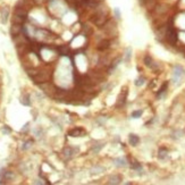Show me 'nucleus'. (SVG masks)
<instances>
[{
  "instance_id": "obj_8",
  "label": "nucleus",
  "mask_w": 185,
  "mask_h": 185,
  "mask_svg": "<svg viewBox=\"0 0 185 185\" xmlns=\"http://www.w3.org/2000/svg\"><path fill=\"white\" fill-rule=\"evenodd\" d=\"M85 131L81 128V127H76V128H73V130H71L69 132H68V135H71V136H73V137H77V136H84L85 135Z\"/></svg>"
},
{
  "instance_id": "obj_14",
  "label": "nucleus",
  "mask_w": 185,
  "mask_h": 185,
  "mask_svg": "<svg viewBox=\"0 0 185 185\" xmlns=\"http://www.w3.org/2000/svg\"><path fill=\"white\" fill-rule=\"evenodd\" d=\"M167 88H168V82H165V83L163 84V86L160 88V90H159V91H158V93H157V98H158V99H161L163 96H166Z\"/></svg>"
},
{
  "instance_id": "obj_5",
  "label": "nucleus",
  "mask_w": 185,
  "mask_h": 185,
  "mask_svg": "<svg viewBox=\"0 0 185 185\" xmlns=\"http://www.w3.org/2000/svg\"><path fill=\"white\" fill-rule=\"evenodd\" d=\"M23 27H24L23 24H15V23H13L12 26H10V34H12V37H15L17 35H19V34H22Z\"/></svg>"
},
{
  "instance_id": "obj_23",
  "label": "nucleus",
  "mask_w": 185,
  "mask_h": 185,
  "mask_svg": "<svg viewBox=\"0 0 185 185\" xmlns=\"http://www.w3.org/2000/svg\"><path fill=\"white\" fill-rule=\"evenodd\" d=\"M143 61H144V64L147 65L148 67H151V65H152V63H153V59L149 56V55H147L145 57H144V59H143Z\"/></svg>"
},
{
  "instance_id": "obj_18",
  "label": "nucleus",
  "mask_w": 185,
  "mask_h": 185,
  "mask_svg": "<svg viewBox=\"0 0 185 185\" xmlns=\"http://www.w3.org/2000/svg\"><path fill=\"white\" fill-rule=\"evenodd\" d=\"M21 104H24V106H31V101H30V96L27 93L23 94L21 96Z\"/></svg>"
},
{
  "instance_id": "obj_2",
  "label": "nucleus",
  "mask_w": 185,
  "mask_h": 185,
  "mask_svg": "<svg viewBox=\"0 0 185 185\" xmlns=\"http://www.w3.org/2000/svg\"><path fill=\"white\" fill-rule=\"evenodd\" d=\"M185 76V69L179 65L174 66L173 69V83L174 84H178L179 82L182 81V78Z\"/></svg>"
},
{
  "instance_id": "obj_4",
  "label": "nucleus",
  "mask_w": 185,
  "mask_h": 185,
  "mask_svg": "<svg viewBox=\"0 0 185 185\" xmlns=\"http://www.w3.org/2000/svg\"><path fill=\"white\" fill-rule=\"evenodd\" d=\"M108 15H94L92 18H91V21L92 23L96 25V26H99V27H102L104 25V23L108 21Z\"/></svg>"
},
{
  "instance_id": "obj_21",
  "label": "nucleus",
  "mask_w": 185,
  "mask_h": 185,
  "mask_svg": "<svg viewBox=\"0 0 185 185\" xmlns=\"http://www.w3.org/2000/svg\"><path fill=\"white\" fill-rule=\"evenodd\" d=\"M131 56H132V49L131 48H126L125 52H124V60L126 63H128L131 60Z\"/></svg>"
},
{
  "instance_id": "obj_16",
  "label": "nucleus",
  "mask_w": 185,
  "mask_h": 185,
  "mask_svg": "<svg viewBox=\"0 0 185 185\" xmlns=\"http://www.w3.org/2000/svg\"><path fill=\"white\" fill-rule=\"evenodd\" d=\"M114 163H115L116 167H126L127 166L126 159H124V158H116L114 160Z\"/></svg>"
},
{
  "instance_id": "obj_20",
  "label": "nucleus",
  "mask_w": 185,
  "mask_h": 185,
  "mask_svg": "<svg viewBox=\"0 0 185 185\" xmlns=\"http://www.w3.org/2000/svg\"><path fill=\"white\" fill-rule=\"evenodd\" d=\"M167 155H168L167 149H165V148L159 149V153H158V158H159V159H161V160H163V159H166Z\"/></svg>"
},
{
  "instance_id": "obj_17",
  "label": "nucleus",
  "mask_w": 185,
  "mask_h": 185,
  "mask_svg": "<svg viewBox=\"0 0 185 185\" xmlns=\"http://www.w3.org/2000/svg\"><path fill=\"white\" fill-rule=\"evenodd\" d=\"M120 61H122V58H117L116 60H114V61H112L111 66L109 67V69H108V73H109V74H111V73H112V72L116 69V67H117L119 64H120Z\"/></svg>"
},
{
  "instance_id": "obj_3",
  "label": "nucleus",
  "mask_w": 185,
  "mask_h": 185,
  "mask_svg": "<svg viewBox=\"0 0 185 185\" xmlns=\"http://www.w3.org/2000/svg\"><path fill=\"white\" fill-rule=\"evenodd\" d=\"M165 37L166 40L169 42L170 45H176L178 40V35H177V32L176 30L173 27V26H168L167 30H166V34H165Z\"/></svg>"
},
{
  "instance_id": "obj_11",
  "label": "nucleus",
  "mask_w": 185,
  "mask_h": 185,
  "mask_svg": "<svg viewBox=\"0 0 185 185\" xmlns=\"http://www.w3.org/2000/svg\"><path fill=\"white\" fill-rule=\"evenodd\" d=\"M128 142H130L131 145L135 147V145H137L140 143V137L137 135H135V134H130L128 135Z\"/></svg>"
},
{
  "instance_id": "obj_7",
  "label": "nucleus",
  "mask_w": 185,
  "mask_h": 185,
  "mask_svg": "<svg viewBox=\"0 0 185 185\" xmlns=\"http://www.w3.org/2000/svg\"><path fill=\"white\" fill-rule=\"evenodd\" d=\"M127 93H128L127 88L123 89V91L120 92V94H119V96H118V101H117V104H116L117 107H123V106L125 104L126 99H127Z\"/></svg>"
},
{
  "instance_id": "obj_24",
  "label": "nucleus",
  "mask_w": 185,
  "mask_h": 185,
  "mask_svg": "<svg viewBox=\"0 0 185 185\" xmlns=\"http://www.w3.org/2000/svg\"><path fill=\"white\" fill-rule=\"evenodd\" d=\"M144 82H145V78H144L143 76H140L139 78H136V81H135V85H136V86H142V85L144 84Z\"/></svg>"
},
{
  "instance_id": "obj_6",
  "label": "nucleus",
  "mask_w": 185,
  "mask_h": 185,
  "mask_svg": "<svg viewBox=\"0 0 185 185\" xmlns=\"http://www.w3.org/2000/svg\"><path fill=\"white\" fill-rule=\"evenodd\" d=\"M110 47V41L108 39H102L96 43V49L99 51H104Z\"/></svg>"
},
{
  "instance_id": "obj_19",
  "label": "nucleus",
  "mask_w": 185,
  "mask_h": 185,
  "mask_svg": "<svg viewBox=\"0 0 185 185\" xmlns=\"http://www.w3.org/2000/svg\"><path fill=\"white\" fill-rule=\"evenodd\" d=\"M102 148H104V143H101V142H96V143L93 144V147H92V152L98 153Z\"/></svg>"
},
{
  "instance_id": "obj_12",
  "label": "nucleus",
  "mask_w": 185,
  "mask_h": 185,
  "mask_svg": "<svg viewBox=\"0 0 185 185\" xmlns=\"http://www.w3.org/2000/svg\"><path fill=\"white\" fill-rule=\"evenodd\" d=\"M57 51L59 52V55L61 56H67L69 51H71V49H69V47L66 45H59V47H57Z\"/></svg>"
},
{
  "instance_id": "obj_29",
  "label": "nucleus",
  "mask_w": 185,
  "mask_h": 185,
  "mask_svg": "<svg viewBox=\"0 0 185 185\" xmlns=\"http://www.w3.org/2000/svg\"><path fill=\"white\" fill-rule=\"evenodd\" d=\"M114 13H115V17H116V19H120V10H119L118 7L115 8V10H114Z\"/></svg>"
},
{
  "instance_id": "obj_9",
  "label": "nucleus",
  "mask_w": 185,
  "mask_h": 185,
  "mask_svg": "<svg viewBox=\"0 0 185 185\" xmlns=\"http://www.w3.org/2000/svg\"><path fill=\"white\" fill-rule=\"evenodd\" d=\"M76 151H77V149H74V148H72V147H66V148L64 149L63 153H64V155L68 159V158H72Z\"/></svg>"
},
{
  "instance_id": "obj_30",
  "label": "nucleus",
  "mask_w": 185,
  "mask_h": 185,
  "mask_svg": "<svg viewBox=\"0 0 185 185\" xmlns=\"http://www.w3.org/2000/svg\"><path fill=\"white\" fill-rule=\"evenodd\" d=\"M29 125H30V123H26L25 126L22 128V132H26V131H27V128H29Z\"/></svg>"
},
{
  "instance_id": "obj_32",
  "label": "nucleus",
  "mask_w": 185,
  "mask_h": 185,
  "mask_svg": "<svg viewBox=\"0 0 185 185\" xmlns=\"http://www.w3.org/2000/svg\"><path fill=\"white\" fill-rule=\"evenodd\" d=\"M0 85H1V77H0Z\"/></svg>"
},
{
  "instance_id": "obj_31",
  "label": "nucleus",
  "mask_w": 185,
  "mask_h": 185,
  "mask_svg": "<svg viewBox=\"0 0 185 185\" xmlns=\"http://www.w3.org/2000/svg\"><path fill=\"white\" fill-rule=\"evenodd\" d=\"M33 2H34L35 5H40V4L43 2V0H33Z\"/></svg>"
},
{
  "instance_id": "obj_10",
  "label": "nucleus",
  "mask_w": 185,
  "mask_h": 185,
  "mask_svg": "<svg viewBox=\"0 0 185 185\" xmlns=\"http://www.w3.org/2000/svg\"><path fill=\"white\" fill-rule=\"evenodd\" d=\"M26 19H27V17H24V16H19V15H13L12 17V22L15 23V24H23L24 25V23L26 22Z\"/></svg>"
},
{
  "instance_id": "obj_27",
  "label": "nucleus",
  "mask_w": 185,
  "mask_h": 185,
  "mask_svg": "<svg viewBox=\"0 0 185 185\" xmlns=\"http://www.w3.org/2000/svg\"><path fill=\"white\" fill-rule=\"evenodd\" d=\"M32 143H33V141H32V140L26 141V142L23 144V150H26L27 148H30L31 145H32Z\"/></svg>"
},
{
  "instance_id": "obj_13",
  "label": "nucleus",
  "mask_w": 185,
  "mask_h": 185,
  "mask_svg": "<svg viewBox=\"0 0 185 185\" xmlns=\"http://www.w3.org/2000/svg\"><path fill=\"white\" fill-rule=\"evenodd\" d=\"M8 17H9V8L4 7L1 9V22L6 24L8 21Z\"/></svg>"
},
{
  "instance_id": "obj_28",
  "label": "nucleus",
  "mask_w": 185,
  "mask_h": 185,
  "mask_svg": "<svg viewBox=\"0 0 185 185\" xmlns=\"http://www.w3.org/2000/svg\"><path fill=\"white\" fill-rule=\"evenodd\" d=\"M83 31H84V32H86V33H88V35H90V34H92V33H93V30H92L90 26H88V25L83 26Z\"/></svg>"
},
{
  "instance_id": "obj_1",
  "label": "nucleus",
  "mask_w": 185,
  "mask_h": 185,
  "mask_svg": "<svg viewBox=\"0 0 185 185\" xmlns=\"http://www.w3.org/2000/svg\"><path fill=\"white\" fill-rule=\"evenodd\" d=\"M51 75L52 73L49 71H39V73L34 77H32V80L37 84H41V83H45V82L49 81Z\"/></svg>"
},
{
  "instance_id": "obj_26",
  "label": "nucleus",
  "mask_w": 185,
  "mask_h": 185,
  "mask_svg": "<svg viewBox=\"0 0 185 185\" xmlns=\"http://www.w3.org/2000/svg\"><path fill=\"white\" fill-rule=\"evenodd\" d=\"M1 132H2L4 134H10V133H12V128H10L9 126L5 125V126H2V128H1Z\"/></svg>"
},
{
  "instance_id": "obj_15",
  "label": "nucleus",
  "mask_w": 185,
  "mask_h": 185,
  "mask_svg": "<svg viewBox=\"0 0 185 185\" xmlns=\"http://www.w3.org/2000/svg\"><path fill=\"white\" fill-rule=\"evenodd\" d=\"M120 181H122V177L119 176V175H112L110 177L108 178V184H119L120 183Z\"/></svg>"
},
{
  "instance_id": "obj_22",
  "label": "nucleus",
  "mask_w": 185,
  "mask_h": 185,
  "mask_svg": "<svg viewBox=\"0 0 185 185\" xmlns=\"http://www.w3.org/2000/svg\"><path fill=\"white\" fill-rule=\"evenodd\" d=\"M132 168H133L134 170H136V171H143V169H142V166H141L140 163H137V161H132Z\"/></svg>"
},
{
  "instance_id": "obj_25",
  "label": "nucleus",
  "mask_w": 185,
  "mask_h": 185,
  "mask_svg": "<svg viewBox=\"0 0 185 185\" xmlns=\"http://www.w3.org/2000/svg\"><path fill=\"white\" fill-rule=\"evenodd\" d=\"M142 114H143V110H135L132 112L131 117L132 118H140L141 116H142Z\"/></svg>"
}]
</instances>
